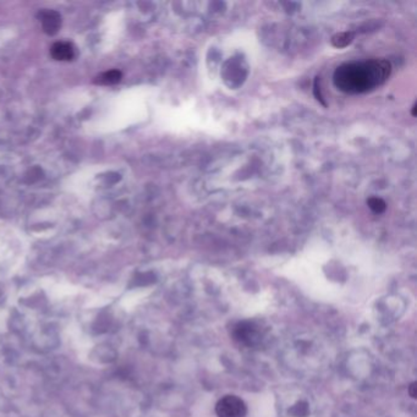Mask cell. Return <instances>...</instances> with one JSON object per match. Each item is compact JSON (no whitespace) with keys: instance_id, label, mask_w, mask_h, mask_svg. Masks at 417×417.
<instances>
[{"instance_id":"52a82bcc","label":"cell","mask_w":417,"mask_h":417,"mask_svg":"<svg viewBox=\"0 0 417 417\" xmlns=\"http://www.w3.org/2000/svg\"><path fill=\"white\" fill-rule=\"evenodd\" d=\"M416 383L415 382H414V383H411V385H410V388H409V394H410V397L411 398H414V399H415V398L417 397V387H416Z\"/></svg>"},{"instance_id":"5b68a950","label":"cell","mask_w":417,"mask_h":417,"mask_svg":"<svg viewBox=\"0 0 417 417\" xmlns=\"http://www.w3.org/2000/svg\"><path fill=\"white\" fill-rule=\"evenodd\" d=\"M121 72L119 70H110L107 72L102 73L99 76L97 82L100 84H115L121 80Z\"/></svg>"},{"instance_id":"8992f818","label":"cell","mask_w":417,"mask_h":417,"mask_svg":"<svg viewBox=\"0 0 417 417\" xmlns=\"http://www.w3.org/2000/svg\"><path fill=\"white\" fill-rule=\"evenodd\" d=\"M368 207L373 210L374 213H383L387 208V205L382 199H378V197H371L367 201Z\"/></svg>"},{"instance_id":"7a4b0ae2","label":"cell","mask_w":417,"mask_h":417,"mask_svg":"<svg viewBox=\"0 0 417 417\" xmlns=\"http://www.w3.org/2000/svg\"><path fill=\"white\" fill-rule=\"evenodd\" d=\"M215 414L218 417H245L246 404L236 395H225L215 405Z\"/></svg>"},{"instance_id":"3957f363","label":"cell","mask_w":417,"mask_h":417,"mask_svg":"<svg viewBox=\"0 0 417 417\" xmlns=\"http://www.w3.org/2000/svg\"><path fill=\"white\" fill-rule=\"evenodd\" d=\"M41 22L44 32L47 34H55L62 25V18L57 11L47 10L41 12Z\"/></svg>"},{"instance_id":"277c9868","label":"cell","mask_w":417,"mask_h":417,"mask_svg":"<svg viewBox=\"0 0 417 417\" xmlns=\"http://www.w3.org/2000/svg\"><path fill=\"white\" fill-rule=\"evenodd\" d=\"M50 52H52V57L60 62H69L75 57V49L69 42H57L53 44Z\"/></svg>"},{"instance_id":"6da1fadb","label":"cell","mask_w":417,"mask_h":417,"mask_svg":"<svg viewBox=\"0 0 417 417\" xmlns=\"http://www.w3.org/2000/svg\"><path fill=\"white\" fill-rule=\"evenodd\" d=\"M392 67L387 60L348 63L335 70L334 84L345 93H365L384 83Z\"/></svg>"},{"instance_id":"ba28073f","label":"cell","mask_w":417,"mask_h":417,"mask_svg":"<svg viewBox=\"0 0 417 417\" xmlns=\"http://www.w3.org/2000/svg\"><path fill=\"white\" fill-rule=\"evenodd\" d=\"M411 114H413V117H416V104L413 107V113Z\"/></svg>"}]
</instances>
